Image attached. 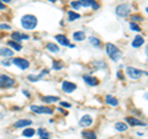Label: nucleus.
Masks as SVG:
<instances>
[{
	"label": "nucleus",
	"instance_id": "nucleus-37",
	"mask_svg": "<svg viewBox=\"0 0 148 139\" xmlns=\"http://www.w3.org/2000/svg\"><path fill=\"white\" fill-rule=\"evenodd\" d=\"M5 9V4L1 3V0H0V10H4Z\"/></svg>",
	"mask_w": 148,
	"mask_h": 139
},
{
	"label": "nucleus",
	"instance_id": "nucleus-5",
	"mask_svg": "<svg viewBox=\"0 0 148 139\" xmlns=\"http://www.w3.org/2000/svg\"><path fill=\"white\" fill-rule=\"evenodd\" d=\"M131 12V6L128 4H121L116 7V15L120 17H126Z\"/></svg>",
	"mask_w": 148,
	"mask_h": 139
},
{
	"label": "nucleus",
	"instance_id": "nucleus-20",
	"mask_svg": "<svg viewBox=\"0 0 148 139\" xmlns=\"http://www.w3.org/2000/svg\"><path fill=\"white\" fill-rule=\"evenodd\" d=\"M35 129L34 128H25L24 129V132H22V136L26 137V138H31V137H34L35 136Z\"/></svg>",
	"mask_w": 148,
	"mask_h": 139
},
{
	"label": "nucleus",
	"instance_id": "nucleus-35",
	"mask_svg": "<svg viewBox=\"0 0 148 139\" xmlns=\"http://www.w3.org/2000/svg\"><path fill=\"white\" fill-rule=\"evenodd\" d=\"M61 105L63 106V107H71V104H68V102H64V101H62Z\"/></svg>",
	"mask_w": 148,
	"mask_h": 139
},
{
	"label": "nucleus",
	"instance_id": "nucleus-17",
	"mask_svg": "<svg viewBox=\"0 0 148 139\" xmlns=\"http://www.w3.org/2000/svg\"><path fill=\"white\" fill-rule=\"evenodd\" d=\"M42 101L45 104H52V102H57V101H59V97L58 96H43Z\"/></svg>",
	"mask_w": 148,
	"mask_h": 139
},
{
	"label": "nucleus",
	"instance_id": "nucleus-12",
	"mask_svg": "<svg viewBox=\"0 0 148 139\" xmlns=\"http://www.w3.org/2000/svg\"><path fill=\"white\" fill-rule=\"evenodd\" d=\"M31 124H32V121H30V119H18L14 127L15 128H24L27 126H31Z\"/></svg>",
	"mask_w": 148,
	"mask_h": 139
},
{
	"label": "nucleus",
	"instance_id": "nucleus-24",
	"mask_svg": "<svg viewBox=\"0 0 148 139\" xmlns=\"http://www.w3.org/2000/svg\"><path fill=\"white\" fill-rule=\"evenodd\" d=\"M115 128H116L119 132H125L127 129V124L123 123V122H117L116 124H115Z\"/></svg>",
	"mask_w": 148,
	"mask_h": 139
},
{
	"label": "nucleus",
	"instance_id": "nucleus-40",
	"mask_svg": "<svg viewBox=\"0 0 148 139\" xmlns=\"http://www.w3.org/2000/svg\"><path fill=\"white\" fill-rule=\"evenodd\" d=\"M1 1H4V4H5V3H10L11 0H1Z\"/></svg>",
	"mask_w": 148,
	"mask_h": 139
},
{
	"label": "nucleus",
	"instance_id": "nucleus-33",
	"mask_svg": "<svg viewBox=\"0 0 148 139\" xmlns=\"http://www.w3.org/2000/svg\"><path fill=\"white\" fill-rule=\"evenodd\" d=\"M71 5H72L74 9H79V7L82 6V4H80L79 0H78V1H72V3H71Z\"/></svg>",
	"mask_w": 148,
	"mask_h": 139
},
{
	"label": "nucleus",
	"instance_id": "nucleus-6",
	"mask_svg": "<svg viewBox=\"0 0 148 139\" xmlns=\"http://www.w3.org/2000/svg\"><path fill=\"white\" fill-rule=\"evenodd\" d=\"M31 111H34L36 113H47V114H51L53 113V110L51 107H45V106H36V105H32L31 106Z\"/></svg>",
	"mask_w": 148,
	"mask_h": 139
},
{
	"label": "nucleus",
	"instance_id": "nucleus-7",
	"mask_svg": "<svg viewBox=\"0 0 148 139\" xmlns=\"http://www.w3.org/2000/svg\"><path fill=\"white\" fill-rule=\"evenodd\" d=\"M11 63L15 64V65L18 67L20 69H22V70H25V69H27L30 67L29 61H26V59H24V58H15V59H12Z\"/></svg>",
	"mask_w": 148,
	"mask_h": 139
},
{
	"label": "nucleus",
	"instance_id": "nucleus-16",
	"mask_svg": "<svg viewBox=\"0 0 148 139\" xmlns=\"http://www.w3.org/2000/svg\"><path fill=\"white\" fill-rule=\"evenodd\" d=\"M105 101H106V104H109L110 106H117L119 105L117 99L116 97H114V96H111V95H106Z\"/></svg>",
	"mask_w": 148,
	"mask_h": 139
},
{
	"label": "nucleus",
	"instance_id": "nucleus-19",
	"mask_svg": "<svg viewBox=\"0 0 148 139\" xmlns=\"http://www.w3.org/2000/svg\"><path fill=\"white\" fill-rule=\"evenodd\" d=\"M0 55H3V57H12V55H14V50L3 47V48H0Z\"/></svg>",
	"mask_w": 148,
	"mask_h": 139
},
{
	"label": "nucleus",
	"instance_id": "nucleus-13",
	"mask_svg": "<svg viewBox=\"0 0 148 139\" xmlns=\"http://www.w3.org/2000/svg\"><path fill=\"white\" fill-rule=\"evenodd\" d=\"M143 43H145V38H143L142 36H136L135 38H133V41H132V47L140 48Z\"/></svg>",
	"mask_w": 148,
	"mask_h": 139
},
{
	"label": "nucleus",
	"instance_id": "nucleus-39",
	"mask_svg": "<svg viewBox=\"0 0 148 139\" xmlns=\"http://www.w3.org/2000/svg\"><path fill=\"white\" fill-rule=\"evenodd\" d=\"M117 76H119L120 79H121V80H122V79H123V78H122V75H121V73H120V72L117 73Z\"/></svg>",
	"mask_w": 148,
	"mask_h": 139
},
{
	"label": "nucleus",
	"instance_id": "nucleus-14",
	"mask_svg": "<svg viewBox=\"0 0 148 139\" xmlns=\"http://www.w3.org/2000/svg\"><path fill=\"white\" fill-rule=\"evenodd\" d=\"M126 121H127V123L131 124V126H146V123H143L142 121H140V119H137L135 117H127Z\"/></svg>",
	"mask_w": 148,
	"mask_h": 139
},
{
	"label": "nucleus",
	"instance_id": "nucleus-11",
	"mask_svg": "<svg viewBox=\"0 0 148 139\" xmlns=\"http://www.w3.org/2000/svg\"><path fill=\"white\" fill-rule=\"evenodd\" d=\"M83 79H84V81L86 82L88 85H90V86H96V85L99 84V80L96 78H94V76L84 75V76H83Z\"/></svg>",
	"mask_w": 148,
	"mask_h": 139
},
{
	"label": "nucleus",
	"instance_id": "nucleus-27",
	"mask_svg": "<svg viewBox=\"0 0 148 139\" xmlns=\"http://www.w3.org/2000/svg\"><path fill=\"white\" fill-rule=\"evenodd\" d=\"M47 49L49 50V52H54V53H57L58 50H59V47L57 44H54V43H48L47 44Z\"/></svg>",
	"mask_w": 148,
	"mask_h": 139
},
{
	"label": "nucleus",
	"instance_id": "nucleus-10",
	"mask_svg": "<svg viewBox=\"0 0 148 139\" xmlns=\"http://www.w3.org/2000/svg\"><path fill=\"white\" fill-rule=\"evenodd\" d=\"M11 37H12V40L16 41V42H21V41H24V40H29V38H30V37L27 36V35L20 33V32H12Z\"/></svg>",
	"mask_w": 148,
	"mask_h": 139
},
{
	"label": "nucleus",
	"instance_id": "nucleus-4",
	"mask_svg": "<svg viewBox=\"0 0 148 139\" xmlns=\"http://www.w3.org/2000/svg\"><path fill=\"white\" fill-rule=\"evenodd\" d=\"M126 73H127V75L133 79V80H138L142 75H143V72L140 70V69H137V68H133V67H127L126 68Z\"/></svg>",
	"mask_w": 148,
	"mask_h": 139
},
{
	"label": "nucleus",
	"instance_id": "nucleus-38",
	"mask_svg": "<svg viewBox=\"0 0 148 139\" xmlns=\"http://www.w3.org/2000/svg\"><path fill=\"white\" fill-rule=\"evenodd\" d=\"M22 92H24V94H25L26 96H30V92H29V91H26V90H24V91H22Z\"/></svg>",
	"mask_w": 148,
	"mask_h": 139
},
{
	"label": "nucleus",
	"instance_id": "nucleus-36",
	"mask_svg": "<svg viewBox=\"0 0 148 139\" xmlns=\"http://www.w3.org/2000/svg\"><path fill=\"white\" fill-rule=\"evenodd\" d=\"M10 63H11V62H9V61H3V62H1L3 65H6V67H8V65H10Z\"/></svg>",
	"mask_w": 148,
	"mask_h": 139
},
{
	"label": "nucleus",
	"instance_id": "nucleus-26",
	"mask_svg": "<svg viewBox=\"0 0 148 139\" xmlns=\"http://www.w3.org/2000/svg\"><path fill=\"white\" fill-rule=\"evenodd\" d=\"M79 17H80L79 14H77L74 11H69L68 12V20L69 21H74V20H77V18H79Z\"/></svg>",
	"mask_w": 148,
	"mask_h": 139
},
{
	"label": "nucleus",
	"instance_id": "nucleus-31",
	"mask_svg": "<svg viewBox=\"0 0 148 139\" xmlns=\"http://www.w3.org/2000/svg\"><path fill=\"white\" fill-rule=\"evenodd\" d=\"M62 68H63V63H61V62H53V69H56V70H61Z\"/></svg>",
	"mask_w": 148,
	"mask_h": 139
},
{
	"label": "nucleus",
	"instance_id": "nucleus-34",
	"mask_svg": "<svg viewBox=\"0 0 148 139\" xmlns=\"http://www.w3.org/2000/svg\"><path fill=\"white\" fill-rule=\"evenodd\" d=\"M0 29H6V30H10V25H6V24H1V25H0Z\"/></svg>",
	"mask_w": 148,
	"mask_h": 139
},
{
	"label": "nucleus",
	"instance_id": "nucleus-41",
	"mask_svg": "<svg viewBox=\"0 0 148 139\" xmlns=\"http://www.w3.org/2000/svg\"><path fill=\"white\" fill-rule=\"evenodd\" d=\"M48 1H51V3H56L57 0H48Z\"/></svg>",
	"mask_w": 148,
	"mask_h": 139
},
{
	"label": "nucleus",
	"instance_id": "nucleus-3",
	"mask_svg": "<svg viewBox=\"0 0 148 139\" xmlns=\"http://www.w3.org/2000/svg\"><path fill=\"white\" fill-rule=\"evenodd\" d=\"M14 85H15V80L12 78H10L9 75H5V74L0 75V87L6 89V87H11Z\"/></svg>",
	"mask_w": 148,
	"mask_h": 139
},
{
	"label": "nucleus",
	"instance_id": "nucleus-15",
	"mask_svg": "<svg viewBox=\"0 0 148 139\" xmlns=\"http://www.w3.org/2000/svg\"><path fill=\"white\" fill-rule=\"evenodd\" d=\"M56 40H57L58 43L62 44V46H69V44H71V43H69V40L67 38L66 36H63V35H57V36H56Z\"/></svg>",
	"mask_w": 148,
	"mask_h": 139
},
{
	"label": "nucleus",
	"instance_id": "nucleus-30",
	"mask_svg": "<svg viewBox=\"0 0 148 139\" xmlns=\"http://www.w3.org/2000/svg\"><path fill=\"white\" fill-rule=\"evenodd\" d=\"M130 27H131V30H132V31H137V32L142 31V30H141V27L138 26L136 22H131V24H130Z\"/></svg>",
	"mask_w": 148,
	"mask_h": 139
},
{
	"label": "nucleus",
	"instance_id": "nucleus-18",
	"mask_svg": "<svg viewBox=\"0 0 148 139\" xmlns=\"http://www.w3.org/2000/svg\"><path fill=\"white\" fill-rule=\"evenodd\" d=\"M73 38L75 40V41H84L85 40V33L83 31H77V32H74L73 33Z\"/></svg>",
	"mask_w": 148,
	"mask_h": 139
},
{
	"label": "nucleus",
	"instance_id": "nucleus-29",
	"mask_svg": "<svg viewBox=\"0 0 148 139\" xmlns=\"http://www.w3.org/2000/svg\"><path fill=\"white\" fill-rule=\"evenodd\" d=\"M89 41H90V43L92 46H95V47H100V41L96 38V37H90Z\"/></svg>",
	"mask_w": 148,
	"mask_h": 139
},
{
	"label": "nucleus",
	"instance_id": "nucleus-21",
	"mask_svg": "<svg viewBox=\"0 0 148 139\" xmlns=\"http://www.w3.org/2000/svg\"><path fill=\"white\" fill-rule=\"evenodd\" d=\"M45 74H48V70H43L40 75H29V80L30 81H38L40 79H42V76L45 75Z\"/></svg>",
	"mask_w": 148,
	"mask_h": 139
},
{
	"label": "nucleus",
	"instance_id": "nucleus-23",
	"mask_svg": "<svg viewBox=\"0 0 148 139\" xmlns=\"http://www.w3.org/2000/svg\"><path fill=\"white\" fill-rule=\"evenodd\" d=\"M8 44L10 46V47H12L15 50H21L22 49V46L18 43V42H16V41H9Z\"/></svg>",
	"mask_w": 148,
	"mask_h": 139
},
{
	"label": "nucleus",
	"instance_id": "nucleus-25",
	"mask_svg": "<svg viewBox=\"0 0 148 139\" xmlns=\"http://www.w3.org/2000/svg\"><path fill=\"white\" fill-rule=\"evenodd\" d=\"M82 136L86 138V139H96V134L94 132H90V131H85L82 133Z\"/></svg>",
	"mask_w": 148,
	"mask_h": 139
},
{
	"label": "nucleus",
	"instance_id": "nucleus-22",
	"mask_svg": "<svg viewBox=\"0 0 148 139\" xmlns=\"http://www.w3.org/2000/svg\"><path fill=\"white\" fill-rule=\"evenodd\" d=\"M37 133H38V136H40L41 139H48L49 138V133L43 128H40L38 131H37Z\"/></svg>",
	"mask_w": 148,
	"mask_h": 139
},
{
	"label": "nucleus",
	"instance_id": "nucleus-32",
	"mask_svg": "<svg viewBox=\"0 0 148 139\" xmlns=\"http://www.w3.org/2000/svg\"><path fill=\"white\" fill-rule=\"evenodd\" d=\"M131 22H137V21H143V17L141 15H132L131 16Z\"/></svg>",
	"mask_w": 148,
	"mask_h": 139
},
{
	"label": "nucleus",
	"instance_id": "nucleus-9",
	"mask_svg": "<svg viewBox=\"0 0 148 139\" xmlns=\"http://www.w3.org/2000/svg\"><path fill=\"white\" fill-rule=\"evenodd\" d=\"M91 123H92L91 116L84 114V116H83V117L80 118V121H79V126H80V127H89Z\"/></svg>",
	"mask_w": 148,
	"mask_h": 139
},
{
	"label": "nucleus",
	"instance_id": "nucleus-28",
	"mask_svg": "<svg viewBox=\"0 0 148 139\" xmlns=\"http://www.w3.org/2000/svg\"><path fill=\"white\" fill-rule=\"evenodd\" d=\"M80 1V4H82V6H84V7H86V6H92L95 4V0H79Z\"/></svg>",
	"mask_w": 148,
	"mask_h": 139
},
{
	"label": "nucleus",
	"instance_id": "nucleus-2",
	"mask_svg": "<svg viewBox=\"0 0 148 139\" xmlns=\"http://www.w3.org/2000/svg\"><path fill=\"white\" fill-rule=\"evenodd\" d=\"M105 48H106V53H108V55L111 59H112V61H117V58L121 55L120 49L115 44H112V43H106Z\"/></svg>",
	"mask_w": 148,
	"mask_h": 139
},
{
	"label": "nucleus",
	"instance_id": "nucleus-8",
	"mask_svg": "<svg viewBox=\"0 0 148 139\" xmlns=\"http://www.w3.org/2000/svg\"><path fill=\"white\" fill-rule=\"evenodd\" d=\"M62 89H63L64 92L71 94V92H73L74 90L77 89V85L74 84V82H71V81H63L62 82Z\"/></svg>",
	"mask_w": 148,
	"mask_h": 139
},
{
	"label": "nucleus",
	"instance_id": "nucleus-1",
	"mask_svg": "<svg viewBox=\"0 0 148 139\" xmlns=\"http://www.w3.org/2000/svg\"><path fill=\"white\" fill-rule=\"evenodd\" d=\"M21 25L26 30H34L37 26V17L34 15H25L21 18Z\"/></svg>",
	"mask_w": 148,
	"mask_h": 139
}]
</instances>
